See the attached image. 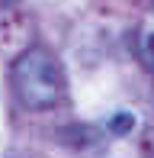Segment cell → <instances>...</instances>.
Instances as JSON below:
<instances>
[{"label": "cell", "mask_w": 154, "mask_h": 158, "mask_svg": "<svg viewBox=\"0 0 154 158\" xmlns=\"http://www.w3.org/2000/svg\"><path fill=\"white\" fill-rule=\"evenodd\" d=\"M106 129L113 135H129L132 129H135V116H132V113H116V116L106 123Z\"/></svg>", "instance_id": "2"}, {"label": "cell", "mask_w": 154, "mask_h": 158, "mask_svg": "<svg viewBox=\"0 0 154 158\" xmlns=\"http://www.w3.org/2000/svg\"><path fill=\"white\" fill-rule=\"evenodd\" d=\"M148 55H151V61H154V35H148Z\"/></svg>", "instance_id": "3"}, {"label": "cell", "mask_w": 154, "mask_h": 158, "mask_svg": "<svg viewBox=\"0 0 154 158\" xmlns=\"http://www.w3.org/2000/svg\"><path fill=\"white\" fill-rule=\"evenodd\" d=\"M13 90L29 110H52L64 97V71L48 48L32 45L13 61Z\"/></svg>", "instance_id": "1"}]
</instances>
